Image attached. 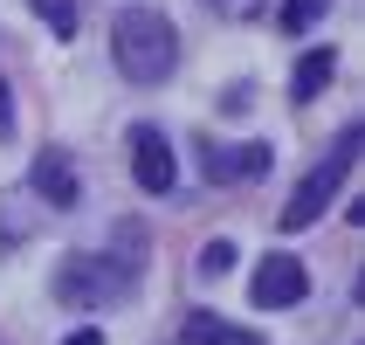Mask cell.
<instances>
[{
  "label": "cell",
  "mask_w": 365,
  "mask_h": 345,
  "mask_svg": "<svg viewBox=\"0 0 365 345\" xmlns=\"http://www.w3.org/2000/svg\"><path fill=\"white\" fill-rule=\"evenodd\" d=\"M28 186H35L48 207H76V201H83L76 166H69V152H62V145H41V152H35V166H28Z\"/></svg>",
  "instance_id": "obj_6"
},
{
  "label": "cell",
  "mask_w": 365,
  "mask_h": 345,
  "mask_svg": "<svg viewBox=\"0 0 365 345\" xmlns=\"http://www.w3.org/2000/svg\"><path fill=\"white\" fill-rule=\"evenodd\" d=\"M180 339H186V345H262V339H255V331L227 325V318H214V311H186Z\"/></svg>",
  "instance_id": "obj_8"
},
{
  "label": "cell",
  "mask_w": 365,
  "mask_h": 345,
  "mask_svg": "<svg viewBox=\"0 0 365 345\" xmlns=\"http://www.w3.org/2000/svg\"><path fill=\"white\" fill-rule=\"evenodd\" d=\"M110 56H118V76L131 83H165L173 62H180V35L159 7H124L110 21Z\"/></svg>",
  "instance_id": "obj_1"
},
{
  "label": "cell",
  "mask_w": 365,
  "mask_h": 345,
  "mask_svg": "<svg viewBox=\"0 0 365 345\" xmlns=\"http://www.w3.org/2000/svg\"><path fill=\"white\" fill-rule=\"evenodd\" d=\"M62 345H103V331H69Z\"/></svg>",
  "instance_id": "obj_15"
},
{
  "label": "cell",
  "mask_w": 365,
  "mask_h": 345,
  "mask_svg": "<svg viewBox=\"0 0 365 345\" xmlns=\"http://www.w3.org/2000/svg\"><path fill=\"white\" fill-rule=\"evenodd\" d=\"M138 290V269H124L118 256H69L56 269V297L62 304H83V311H110Z\"/></svg>",
  "instance_id": "obj_2"
},
{
  "label": "cell",
  "mask_w": 365,
  "mask_h": 345,
  "mask_svg": "<svg viewBox=\"0 0 365 345\" xmlns=\"http://www.w3.org/2000/svg\"><path fill=\"white\" fill-rule=\"evenodd\" d=\"M200 152H207V180H221V186L262 180V173H269V145H242V152H227V145H200Z\"/></svg>",
  "instance_id": "obj_7"
},
{
  "label": "cell",
  "mask_w": 365,
  "mask_h": 345,
  "mask_svg": "<svg viewBox=\"0 0 365 345\" xmlns=\"http://www.w3.org/2000/svg\"><path fill=\"white\" fill-rule=\"evenodd\" d=\"M310 297V276H304V263L297 256H262L255 263V276H248V304H262V311H289V304H304Z\"/></svg>",
  "instance_id": "obj_4"
},
{
  "label": "cell",
  "mask_w": 365,
  "mask_h": 345,
  "mask_svg": "<svg viewBox=\"0 0 365 345\" xmlns=\"http://www.w3.org/2000/svg\"><path fill=\"white\" fill-rule=\"evenodd\" d=\"M235 269V242H207L200 249V276H227Z\"/></svg>",
  "instance_id": "obj_12"
},
{
  "label": "cell",
  "mask_w": 365,
  "mask_h": 345,
  "mask_svg": "<svg viewBox=\"0 0 365 345\" xmlns=\"http://www.w3.org/2000/svg\"><path fill=\"white\" fill-rule=\"evenodd\" d=\"M131 180L145 194H173V145L159 124H131Z\"/></svg>",
  "instance_id": "obj_5"
},
{
  "label": "cell",
  "mask_w": 365,
  "mask_h": 345,
  "mask_svg": "<svg viewBox=\"0 0 365 345\" xmlns=\"http://www.w3.org/2000/svg\"><path fill=\"white\" fill-rule=\"evenodd\" d=\"M331 69H338V49H304V62H297V76H289V97L310 104L317 90L331 83Z\"/></svg>",
  "instance_id": "obj_9"
},
{
  "label": "cell",
  "mask_w": 365,
  "mask_h": 345,
  "mask_svg": "<svg viewBox=\"0 0 365 345\" xmlns=\"http://www.w3.org/2000/svg\"><path fill=\"white\" fill-rule=\"evenodd\" d=\"M110 256H118L124 269H138L145 263V235H138V228H118V249H110Z\"/></svg>",
  "instance_id": "obj_13"
},
{
  "label": "cell",
  "mask_w": 365,
  "mask_h": 345,
  "mask_svg": "<svg viewBox=\"0 0 365 345\" xmlns=\"http://www.w3.org/2000/svg\"><path fill=\"white\" fill-rule=\"evenodd\" d=\"M7 131H14V90L0 83V139H7Z\"/></svg>",
  "instance_id": "obj_14"
},
{
  "label": "cell",
  "mask_w": 365,
  "mask_h": 345,
  "mask_svg": "<svg viewBox=\"0 0 365 345\" xmlns=\"http://www.w3.org/2000/svg\"><path fill=\"white\" fill-rule=\"evenodd\" d=\"M359 152H365V131H345V139L331 145L324 159L310 166V180L283 201V221H276V228H289V235H297V228H310V221H317V214L331 207V194L345 186V173H351V159H359Z\"/></svg>",
  "instance_id": "obj_3"
},
{
  "label": "cell",
  "mask_w": 365,
  "mask_h": 345,
  "mask_svg": "<svg viewBox=\"0 0 365 345\" xmlns=\"http://www.w3.org/2000/svg\"><path fill=\"white\" fill-rule=\"evenodd\" d=\"M35 14L48 21V35H76V21H83L76 0H35Z\"/></svg>",
  "instance_id": "obj_11"
},
{
  "label": "cell",
  "mask_w": 365,
  "mask_h": 345,
  "mask_svg": "<svg viewBox=\"0 0 365 345\" xmlns=\"http://www.w3.org/2000/svg\"><path fill=\"white\" fill-rule=\"evenodd\" d=\"M331 14V0H283V35H304Z\"/></svg>",
  "instance_id": "obj_10"
}]
</instances>
